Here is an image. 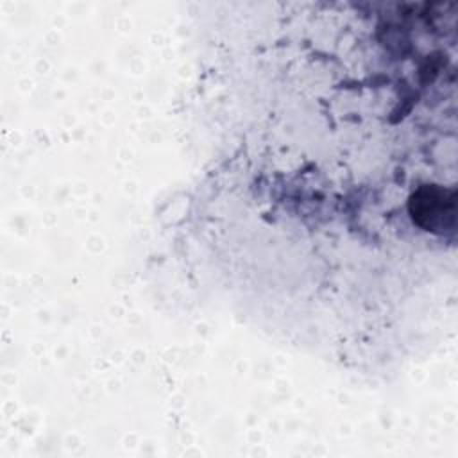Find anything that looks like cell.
I'll return each instance as SVG.
<instances>
[{
    "label": "cell",
    "instance_id": "obj_1",
    "mask_svg": "<svg viewBox=\"0 0 458 458\" xmlns=\"http://www.w3.org/2000/svg\"><path fill=\"white\" fill-rule=\"evenodd\" d=\"M410 215L426 231L444 234L454 227V191L437 184L420 186L408 202Z\"/></svg>",
    "mask_w": 458,
    "mask_h": 458
}]
</instances>
